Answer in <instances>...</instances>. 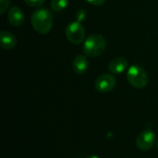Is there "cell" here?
<instances>
[{"label":"cell","mask_w":158,"mask_h":158,"mask_svg":"<svg viewBox=\"0 0 158 158\" xmlns=\"http://www.w3.org/2000/svg\"><path fill=\"white\" fill-rule=\"evenodd\" d=\"M68 4H69V0H51L50 6L52 10L58 12L65 9L68 6Z\"/></svg>","instance_id":"11"},{"label":"cell","mask_w":158,"mask_h":158,"mask_svg":"<svg viewBox=\"0 0 158 158\" xmlns=\"http://www.w3.org/2000/svg\"><path fill=\"white\" fill-rule=\"evenodd\" d=\"M127 80L134 88L142 89L148 83V75L141 66L132 65L127 71Z\"/></svg>","instance_id":"3"},{"label":"cell","mask_w":158,"mask_h":158,"mask_svg":"<svg viewBox=\"0 0 158 158\" xmlns=\"http://www.w3.org/2000/svg\"><path fill=\"white\" fill-rule=\"evenodd\" d=\"M116 86V79L113 75L110 74H103L99 76L94 83L95 89L99 93H109Z\"/></svg>","instance_id":"6"},{"label":"cell","mask_w":158,"mask_h":158,"mask_svg":"<svg viewBox=\"0 0 158 158\" xmlns=\"http://www.w3.org/2000/svg\"><path fill=\"white\" fill-rule=\"evenodd\" d=\"M0 41H1V46L6 50H11V49L15 48L17 45L16 37L12 33H10L6 31H1Z\"/></svg>","instance_id":"10"},{"label":"cell","mask_w":158,"mask_h":158,"mask_svg":"<svg viewBox=\"0 0 158 158\" xmlns=\"http://www.w3.org/2000/svg\"><path fill=\"white\" fill-rule=\"evenodd\" d=\"M86 1L93 6H102L106 2V0H86Z\"/></svg>","instance_id":"14"},{"label":"cell","mask_w":158,"mask_h":158,"mask_svg":"<svg viewBox=\"0 0 158 158\" xmlns=\"http://www.w3.org/2000/svg\"><path fill=\"white\" fill-rule=\"evenodd\" d=\"M156 133L152 130H145L143 132H141L137 139H136V144L137 147L142 151H148L150 150L156 143Z\"/></svg>","instance_id":"5"},{"label":"cell","mask_w":158,"mask_h":158,"mask_svg":"<svg viewBox=\"0 0 158 158\" xmlns=\"http://www.w3.org/2000/svg\"><path fill=\"white\" fill-rule=\"evenodd\" d=\"M8 22L15 27H19L24 22V13L23 11L17 6L10 7L7 13Z\"/></svg>","instance_id":"7"},{"label":"cell","mask_w":158,"mask_h":158,"mask_svg":"<svg viewBox=\"0 0 158 158\" xmlns=\"http://www.w3.org/2000/svg\"><path fill=\"white\" fill-rule=\"evenodd\" d=\"M45 0H24V2L31 7H40L44 4Z\"/></svg>","instance_id":"12"},{"label":"cell","mask_w":158,"mask_h":158,"mask_svg":"<svg viewBox=\"0 0 158 158\" xmlns=\"http://www.w3.org/2000/svg\"><path fill=\"white\" fill-rule=\"evenodd\" d=\"M86 158H99L97 156H87Z\"/></svg>","instance_id":"15"},{"label":"cell","mask_w":158,"mask_h":158,"mask_svg":"<svg viewBox=\"0 0 158 158\" xmlns=\"http://www.w3.org/2000/svg\"><path fill=\"white\" fill-rule=\"evenodd\" d=\"M156 145H157V148H158V140H157V143H156Z\"/></svg>","instance_id":"16"},{"label":"cell","mask_w":158,"mask_h":158,"mask_svg":"<svg viewBox=\"0 0 158 158\" xmlns=\"http://www.w3.org/2000/svg\"><path fill=\"white\" fill-rule=\"evenodd\" d=\"M31 22L35 31L41 34L48 33L53 26L52 13L44 7L37 8L31 17Z\"/></svg>","instance_id":"1"},{"label":"cell","mask_w":158,"mask_h":158,"mask_svg":"<svg viewBox=\"0 0 158 158\" xmlns=\"http://www.w3.org/2000/svg\"><path fill=\"white\" fill-rule=\"evenodd\" d=\"M9 4H10V0H0V13L1 14L5 13V11L9 6Z\"/></svg>","instance_id":"13"},{"label":"cell","mask_w":158,"mask_h":158,"mask_svg":"<svg viewBox=\"0 0 158 158\" xmlns=\"http://www.w3.org/2000/svg\"><path fill=\"white\" fill-rule=\"evenodd\" d=\"M106 42L100 34H92L84 42L83 52L90 57H95L102 55L106 49Z\"/></svg>","instance_id":"2"},{"label":"cell","mask_w":158,"mask_h":158,"mask_svg":"<svg viewBox=\"0 0 158 158\" xmlns=\"http://www.w3.org/2000/svg\"><path fill=\"white\" fill-rule=\"evenodd\" d=\"M66 36L70 43L80 44L85 38L84 27L80 21H72L66 28Z\"/></svg>","instance_id":"4"},{"label":"cell","mask_w":158,"mask_h":158,"mask_svg":"<svg viewBox=\"0 0 158 158\" xmlns=\"http://www.w3.org/2000/svg\"><path fill=\"white\" fill-rule=\"evenodd\" d=\"M89 67V61L87 57L83 55H78L73 62H72V69L74 72L78 75H82L84 74Z\"/></svg>","instance_id":"9"},{"label":"cell","mask_w":158,"mask_h":158,"mask_svg":"<svg viewBox=\"0 0 158 158\" xmlns=\"http://www.w3.org/2000/svg\"><path fill=\"white\" fill-rule=\"evenodd\" d=\"M128 69V61L124 57H115L108 63V69L113 74H121Z\"/></svg>","instance_id":"8"}]
</instances>
